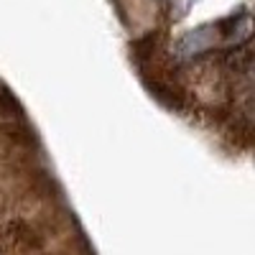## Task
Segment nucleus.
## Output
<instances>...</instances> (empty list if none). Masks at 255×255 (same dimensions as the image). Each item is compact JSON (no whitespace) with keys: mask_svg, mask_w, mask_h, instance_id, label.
I'll return each instance as SVG.
<instances>
[{"mask_svg":"<svg viewBox=\"0 0 255 255\" xmlns=\"http://www.w3.org/2000/svg\"><path fill=\"white\" fill-rule=\"evenodd\" d=\"M215 38H217V26H202V28L189 31L176 41V56H181V59L202 56L204 51L215 46Z\"/></svg>","mask_w":255,"mask_h":255,"instance_id":"nucleus-1","label":"nucleus"}]
</instances>
